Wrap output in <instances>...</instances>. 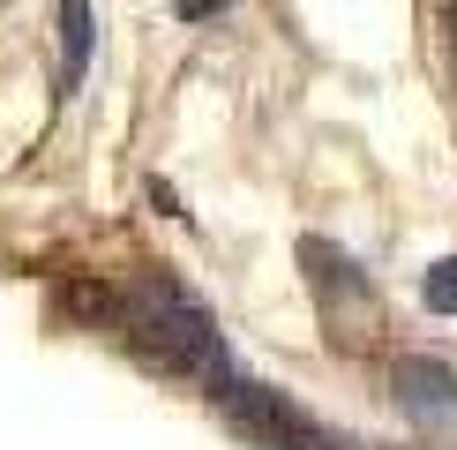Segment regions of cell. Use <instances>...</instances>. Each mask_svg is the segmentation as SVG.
Masks as SVG:
<instances>
[{
	"mask_svg": "<svg viewBox=\"0 0 457 450\" xmlns=\"http://www.w3.org/2000/svg\"><path fill=\"white\" fill-rule=\"evenodd\" d=\"M112 330H120L150 368H165V375L218 383V375L233 368L225 346H218L211 308H203L195 293H180L173 278H136V286H120V323H112Z\"/></svg>",
	"mask_w": 457,
	"mask_h": 450,
	"instance_id": "cell-1",
	"label": "cell"
},
{
	"mask_svg": "<svg viewBox=\"0 0 457 450\" xmlns=\"http://www.w3.org/2000/svg\"><path fill=\"white\" fill-rule=\"evenodd\" d=\"M90 68V0H61V98H75Z\"/></svg>",
	"mask_w": 457,
	"mask_h": 450,
	"instance_id": "cell-4",
	"label": "cell"
},
{
	"mask_svg": "<svg viewBox=\"0 0 457 450\" xmlns=\"http://www.w3.org/2000/svg\"><path fill=\"white\" fill-rule=\"evenodd\" d=\"M300 262H308V286H315V308H322V323H330V338L337 346H368L375 323H383L368 271H360L345 248H330V240H300Z\"/></svg>",
	"mask_w": 457,
	"mask_h": 450,
	"instance_id": "cell-2",
	"label": "cell"
},
{
	"mask_svg": "<svg viewBox=\"0 0 457 450\" xmlns=\"http://www.w3.org/2000/svg\"><path fill=\"white\" fill-rule=\"evenodd\" d=\"M420 293H428V308H435V315H457V255H450V262H435Z\"/></svg>",
	"mask_w": 457,
	"mask_h": 450,
	"instance_id": "cell-5",
	"label": "cell"
},
{
	"mask_svg": "<svg viewBox=\"0 0 457 450\" xmlns=\"http://www.w3.org/2000/svg\"><path fill=\"white\" fill-rule=\"evenodd\" d=\"M397 412L420 428H457V368L435 353H405L397 361Z\"/></svg>",
	"mask_w": 457,
	"mask_h": 450,
	"instance_id": "cell-3",
	"label": "cell"
},
{
	"mask_svg": "<svg viewBox=\"0 0 457 450\" xmlns=\"http://www.w3.org/2000/svg\"><path fill=\"white\" fill-rule=\"evenodd\" d=\"M225 8V0H180V15H187V23H203V15H218Z\"/></svg>",
	"mask_w": 457,
	"mask_h": 450,
	"instance_id": "cell-6",
	"label": "cell"
}]
</instances>
